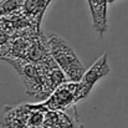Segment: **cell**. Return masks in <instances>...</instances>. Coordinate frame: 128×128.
Segmentation results:
<instances>
[{
    "mask_svg": "<svg viewBox=\"0 0 128 128\" xmlns=\"http://www.w3.org/2000/svg\"><path fill=\"white\" fill-rule=\"evenodd\" d=\"M46 42L51 58L61 68L67 81L78 82L82 78L86 68L72 46L64 38L54 32L47 34Z\"/></svg>",
    "mask_w": 128,
    "mask_h": 128,
    "instance_id": "obj_1",
    "label": "cell"
},
{
    "mask_svg": "<svg viewBox=\"0 0 128 128\" xmlns=\"http://www.w3.org/2000/svg\"><path fill=\"white\" fill-rule=\"evenodd\" d=\"M2 60L8 61L16 70L29 96L39 100H46L52 93V90L47 82L46 68L44 62L32 64L22 58H6V57H4Z\"/></svg>",
    "mask_w": 128,
    "mask_h": 128,
    "instance_id": "obj_2",
    "label": "cell"
},
{
    "mask_svg": "<svg viewBox=\"0 0 128 128\" xmlns=\"http://www.w3.org/2000/svg\"><path fill=\"white\" fill-rule=\"evenodd\" d=\"M80 94V86L78 82H65L60 85L57 88L52 91V93L42 102V107H46L52 111L57 110H66L74 104H76L78 101H81Z\"/></svg>",
    "mask_w": 128,
    "mask_h": 128,
    "instance_id": "obj_3",
    "label": "cell"
},
{
    "mask_svg": "<svg viewBox=\"0 0 128 128\" xmlns=\"http://www.w3.org/2000/svg\"><path fill=\"white\" fill-rule=\"evenodd\" d=\"M110 72H111V68H110V64H108V55L103 54L97 61L93 62V65L88 70H86L82 78L78 81L81 98L82 100L86 98L90 94L93 86L101 78L108 76Z\"/></svg>",
    "mask_w": 128,
    "mask_h": 128,
    "instance_id": "obj_4",
    "label": "cell"
},
{
    "mask_svg": "<svg viewBox=\"0 0 128 128\" xmlns=\"http://www.w3.org/2000/svg\"><path fill=\"white\" fill-rule=\"evenodd\" d=\"M91 12L92 28L102 38L108 29V0H86Z\"/></svg>",
    "mask_w": 128,
    "mask_h": 128,
    "instance_id": "obj_5",
    "label": "cell"
},
{
    "mask_svg": "<svg viewBox=\"0 0 128 128\" xmlns=\"http://www.w3.org/2000/svg\"><path fill=\"white\" fill-rule=\"evenodd\" d=\"M48 2L50 0H25L22 8L25 9L26 14H30V16H39V19H41Z\"/></svg>",
    "mask_w": 128,
    "mask_h": 128,
    "instance_id": "obj_6",
    "label": "cell"
},
{
    "mask_svg": "<svg viewBox=\"0 0 128 128\" xmlns=\"http://www.w3.org/2000/svg\"><path fill=\"white\" fill-rule=\"evenodd\" d=\"M114 1H117V0H108V4L110 2H114Z\"/></svg>",
    "mask_w": 128,
    "mask_h": 128,
    "instance_id": "obj_7",
    "label": "cell"
}]
</instances>
